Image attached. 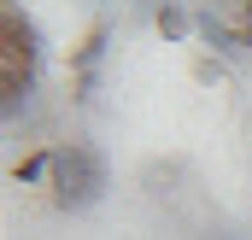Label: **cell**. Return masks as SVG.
<instances>
[{
	"instance_id": "obj_1",
	"label": "cell",
	"mask_w": 252,
	"mask_h": 240,
	"mask_svg": "<svg viewBox=\"0 0 252 240\" xmlns=\"http://www.w3.org/2000/svg\"><path fill=\"white\" fill-rule=\"evenodd\" d=\"M47 187H53V205L59 211H88V205L106 199L112 170H106V158L88 141H64V147H53V181Z\"/></svg>"
},
{
	"instance_id": "obj_4",
	"label": "cell",
	"mask_w": 252,
	"mask_h": 240,
	"mask_svg": "<svg viewBox=\"0 0 252 240\" xmlns=\"http://www.w3.org/2000/svg\"><path fill=\"white\" fill-rule=\"evenodd\" d=\"M106 41H112V30H106V24H94V30L82 35V47L70 53V70H76V76H94L100 59H106Z\"/></svg>"
},
{
	"instance_id": "obj_6",
	"label": "cell",
	"mask_w": 252,
	"mask_h": 240,
	"mask_svg": "<svg viewBox=\"0 0 252 240\" xmlns=\"http://www.w3.org/2000/svg\"><path fill=\"white\" fill-rule=\"evenodd\" d=\"M6 88V123L35 118V82H0Z\"/></svg>"
},
{
	"instance_id": "obj_7",
	"label": "cell",
	"mask_w": 252,
	"mask_h": 240,
	"mask_svg": "<svg viewBox=\"0 0 252 240\" xmlns=\"http://www.w3.org/2000/svg\"><path fill=\"white\" fill-rule=\"evenodd\" d=\"M153 24H158V35H164V41H182V35L193 30V18L182 12V6H176V0H164V6L153 12Z\"/></svg>"
},
{
	"instance_id": "obj_3",
	"label": "cell",
	"mask_w": 252,
	"mask_h": 240,
	"mask_svg": "<svg viewBox=\"0 0 252 240\" xmlns=\"http://www.w3.org/2000/svg\"><path fill=\"white\" fill-rule=\"evenodd\" d=\"M193 35H199V41H205V47H211L217 59H241V53L252 47V35H247V30L223 24L217 12H199V18H193Z\"/></svg>"
},
{
	"instance_id": "obj_5",
	"label": "cell",
	"mask_w": 252,
	"mask_h": 240,
	"mask_svg": "<svg viewBox=\"0 0 252 240\" xmlns=\"http://www.w3.org/2000/svg\"><path fill=\"white\" fill-rule=\"evenodd\" d=\"M12 181L18 187H35V181H53V147H35L30 158L12 164Z\"/></svg>"
},
{
	"instance_id": "obj_8",
	"label": "cell",
	"mask_w": 252,
	"mask_h": 240,
	"mask_svg": "<svg viewBox=\"0 0 252 240\" xmlns=\"http://www.w3.org/2000/svg\"><path fill=\"white\" fill-rule=\"evenodd\" d=\"M241 30L252 35V0H241Z\"/></svg>"
},
{
	"instance_id": "obj_2",
	"label": "cell",
	"mask_w": 252,
	"mask_h": 240,
	"mask_svg": "<svg viewBox=\"0 0 252 240\" xmlns=\"http://www.w3.org/2000/svg\"><path fill=\"white\" fill-rule=\"evenodd\" d=\"M0 30H6V47H0V82H35V64H41V35H35L30 12H18V0H6Z\"/></svg>"
}]
</instances>
